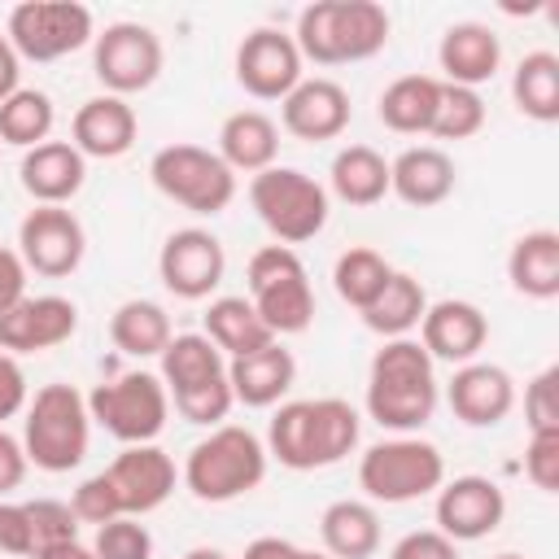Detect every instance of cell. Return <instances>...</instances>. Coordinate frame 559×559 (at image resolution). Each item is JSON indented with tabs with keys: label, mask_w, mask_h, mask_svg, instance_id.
Masks as SVG:
<instances>
[{
	"label": "cell",
	"mask_w": 559,
	"mask_h": 559,
	"mask_svg": "<svg viewBox=\"0 0 559 559\" xmlns=\"http://www.w3.org/2000/svg\"><path fill=\"white\" fill-rule=\"evenodd\" d=\"M437 402H441V384L428 349L415 336L384 341L367 367V415L380 428L406 437L432 419Z\"/></svg>",
	"instance_id": "1"
},
{
	"label": "cell",
	"mask_w": 559,
	"mask_h": 559,
	"mask_svg": "<svg viewBox=\"0 0 559 559\" xmlns=\"http://www.w3.org/2000/svg\"><path fill=\"white\" fill-rule=\"evenodd\" d=\"M389 13L376 0H314L297 13L293 44L301 61L314 66H349L367 61L389 44Z\"/></svg>",
	"instance_id": "2"
},
{
	"label": "cell",
	"mask_w": 559,
	"mask_h": 559,
	"mask_svg": "<svg viewBox=\"0 0 559 559\" xmlns=\"http://www.w3.org/2000/svg\"><path fill=\"white\" fill-rule=\"evenodd\" d=\"M162 358V384L170 406L201 428H218L227 419V411L236 406L231 384H227V358L214 349V341L205 332H179L166 341Z\"/></svg>",
	"instance_id": "3"
},
{
	"label": "cell",
	"mask_w": 559,
	"mask_h": 559,
	"mask_svg": "<svg viewBox=\"0 0 559 559\" xmlns=\"http://www.w3.org/2000/svg\"><path fill=\"white\" fill-rule=\"evenodd\" d=\"M266 445L240 424H218L183 459V485L197 502H231L262 485Z\"/></svg>",
	"instance_id": "4"
},
{
	"label": "cell",
	"mask_w": 559,
	"mask_h": 559,
	"mask_svg": "<svg viewBox=\"0 0 559 559\" xmlns=\"http://www.w3.org/2000/svg\"><path fill=\"white\" fill-rule=\"evenodd\" d=\"M87 441H92V415H87V397L74 384H44L31 402H26V419H22V450L26 463H35L39 472H74L87 459Z\"/></svg>",
	"instance_id": "5"
},
{
	"label": "cell",
	"mask_w": 559,
	"mask_h": 559,
	"mask_svg": "<svg viewBox=\"0 0 559 559\" xmlns=\"http://www.w3.org/2000/svg\"><path fill=\"white\" fill-rule=\"evenodd\" d=\"M249 205L275 245H306L328 227V188L297 166H266L249 179Z\"/></svg>",
	"instance_id": "6"
},
{
	"label": "cell",
	"mask_w": 559,
	"mask_h": 559,
	"mask_svg": "<svg viewBox=\"0 0 559 559\" xmlns=\"http://www.w3.org/2000/svg\"><path fill=\"white\" fill-rule=\"evenodd\" d=\"M249 284V306L258 310V319L271 328V336H297L310 328L314 319V288L306 275V262L297 258V249L288 245H262L249 258L245 271Z\"/></svg>",
	"instance_id": "7"
},
{
	"label": "cell",
	"mask_w": 559,
	"mask_h": 559,
	"mask_svg": "<svg viewBox=\"0 0 559 559\" xmlns=\"http://www.w3.org/2000/svg\"><path fill=\"white\" fill-rule=\"evenodd\" d=\"M445 480V459L432 441L406 432V437H384L362 450L358 459V489L371 502H415L437 493Z\"/></svg>",
	"instance_id": "8"
},
{
	"label": "cell",
	"mask_w": 559,
	"mask_h": 559,
	"mask_svg": "<svg viewBox=\"0 0 559 559\" xmlns=\"http://www.w3.org/2000/svg\"><path fill=\"white\" fill-rule=\"evenodd\" d=\"M148 179L153 188L183 205L188 214H223L236 197V175L227 170V162L214 148L201 144H166L153 153L148 162Z\"/></svg>",
	"instance_id": "9"
},
{
	"label": "cell",
	"mask_w": 559,
	"mask_h": 559,
	"mask_svg": "<svg viewBox=\"0 0 559 559\" xmlns=\"http://www.w3.org/2000/svg\"><path fill=\"white\" fill-rule=\"evenodd\" d=\"M87 415L122 445H148L166 428L170 397L162 376L153 371H122L114 380H100L87 393Z\"/></svg>",
	"instance_id": "10"
},
{
	"label": "cell",
	"mask_w": 559,
	"mask_h": 559,
	"mask_svg": "<svg viewBox=\"0 0 559 559\" xmlns=\"http://www.w3.org/2000/svg\"><path fill=\"white\" fill-rule=\"evenodd\" d=\"M4 39L13 44V52L22 61H61L70 52H79L83 44L96 39L92 26V9L74 4V0H26L9 9V26Z\"/></svg>",
	"instance_id": "11"
},
{
	"label": "cell",
	"mask_w": 559,
	"mask_h": 559,
	"mask_svg": "<svg viewBox=\"0 0 559 559\" xmlns=\"http://www.w3.org/2000/svg\"><path fill=\"white\" fill-rule=\"evenodd\" d=\"M162 61H166L162 39L144 22H109L92 39V70H96L100 87L122 100L135 92H148L162 74Z\"/></svg>",
	"instance_id": "12"
},
{
	"label": "cell",
	"mask_w": 559,
	"mask_h": 559,
	"mask_svg": "<svg viewBox=\"0 0 559 559\" xmlns=\"http://www.w3.org/2000/svg\"><path fill=\"white\" fill-rule=\"evenodd\" d=\"M17 253H22L26 271H35L44 280H66L79 271V262L87 253L83 223L66 205H35L17 223Z\"/></svg>",
	"instance_id": "13"
},
{
	"label": "cell",
	"mask_w": 559,
	"mask_h": 559,
	"mask_svg": "<svg viewBox=\"0 0 559 559\" xmlns=\"http://www.w3.org/2000/svg\"><path fill=\"white\" fill-rule=\"evenodd\" d=\"M157 275L179 301H205L227 275V253L214 231L179 227L166 236V245L157 253Z\"/></svg>",
	"instance_id": "14"
},
{
	"label": "cell",
	"mask_w": 559,
	"mask_h": 559,
	"mask_svg": "<svg viewBox=\"0 0 559 559\" xmlns=\"http://www.w3.org/2000/svg\"><path fill=\"white\" fill-rule=\"evenodd\" d=\"M301 52L293 44L288 31L275 26H258L240 39L236 48V83L253 96V100H284L306 74H301Z\"/></svg>",
	"instance_id": "15"
},
{
	"label": "cell",
	"mask_w": 559,
	"mask_h": 559,
	"mask_svg": "<svg viewBox=\"0 0 559 559\" xmlns=\"http://www.w3.org/2000/svg\"><path fill=\"white\" fill-rule=\"evenodd\" d=\"M432 515H437V533H445L454 546L480 542L502 524L507 493L489 476H454V480H441Z\"/></svg>",
	"instance_id": "16"
},
{
	"label": "cell",
	"mask_w": 559,
	"mask_h": 559,
	"mask_svg": "<svg viewBox=\"0 0 559 559\" xmlns=\"http://www.w3.org/2000/svg\"><path fill=\"white\" fill-rule=\"evenodd\" d=\"M79 332V306L61 293L22 297L17 306L0 310V349L4 354H44L66 345Z\"/></svg>",
	"instance_id": "17"
},
{
	"label": "cell",
	"mask_w": 559,
	"mask_h": 559,
	"mask_svg": "<svg viewBox=\"0 0 559 559\" xmlns=\"http://www.w3.org/2000/svg\"><path fill=\"white\" fill-rule=\"evenodd\" d=\"M105 480L118 498V511L140 520L175 493L179 472H175V459L148 441V445H122V454H114V463L105 467Z\"/></svg>",
	"instance_id": "18"
},
{
	"label": "cell",
	"mask_w": 559,
	"mask_h": 559,
	"mask_svg": "<svg viewBox=\"0 0 559 559\" xmlns=\"http://www.w3.org/2000/svg\"><path fill=\"white\" fill-rule=\"evenodd\" d=\"M489 341V319L476 301L463 297H445V301H428L424 319H419V345L428 349L432 362H472Z\"/></svg>",
	"instance_id": "19"
},
{
	"label": "cell",
	"mask_w": 559,
	"mask_h": 559,
	"mask_svg": "<svg viewBox=\"0 0 559 559\" xmlns=\"http://www.w3.org/2000/svg\"><path fill=\"white\" fill-rule=\"evenodd\" d=\"M445 402H450V411H454L459 424H467V428H493L515 406V380H511L507 367L472 358V362L454 367V376L445 384Z\"/></svg>",
	"instance_id": "20"
},
{
	"label": "cell",
	"mask_w": 559,
	"mask_h": 559,
	"mask_svg": "<svg viewBox=\"0 0 559 559\" xmlns=\"http://www.w3.org/2000/svg\"><path fill=\"white\" fill-rule=\"evenodd\" d=\"M280 122L293 140H336L349 127V92L336 79H301L280 100Z\"/></svg>",
	"instance_id": "21"
},
{
	"label": "cell",
	"mask_w": 559,
	"mask_h": 559,
	"mask_svg": "<svg viewBox=\"0 0 559 559\" xmlns=\"http://www.w3.org/2000/svg\"><path fill=\"white\" fill-rule=\"evenodd\" d=\"M17 179L35 205H66L87 183V157L70 140H44L22 153Z\"/></svg>",
	"instance_id": "22"
},
{
	"label": "cell",
	"mask_w": 559,
	"mask_h": 559,
	"mask_svg": "<svg viewBox=\"0 0 559 559\" xmlns=\"http://www.w3.org/2000/svg\"><path fill=\"white\" fill-rule=\"evenodd\" d=\"M135 109L122 100V96H92L79 105L74 122H70V144L83 153V157H100V162H114L122 157L131 144H135Z\"/></svg>",
	"instance_id": "23"
},
{
	"label": "cell",
	"mask_w": 559,
	"mask_h": 559,
	"mask_svg": "<svg viewBox=\"0 0 559 559\" xmlns=\"http://www.w3.org/2000/svg\"><path fill=\"white\" fill-rule=\"evenodd\" d=\"M437 66L445 70V83L454 87H480L498 74L502 66V44L485 22H454L445 26L441 44H437Z\"/></svg>",
	"instance_id": "24"
},
{
	"label": "cell",
	"mask_w": 559,
	"mask_h": 559,
	"mask_svg": "<svg viewBox=\"0 0 559 559\" xmlns=\"http://www.w3.org/2000/svg\"><path fill=\"white\" fill-rule=\"evenodd\" d=\"M297 380V358L293 349H284L280 341L245 354V358H231L227 362V384H231V397L240 406H253V411H266V406H280V397L293 389Z\"/></svg>",
	"instance_id": "25"
},
{
	"label": "cell",
	"mask_w": 559,
	"mask_h": 559,
	"mask_svg": "<svg viewBox=\"0 0 559 559\" xmlns=\"http://www.w3.org/2000/svg\"><path fill=\"white\" fill-rule=\"evenodd\" d=\"M389 192L415 210H432L454 192V162L437 144L402 148L389 162Z\"/></svg>",
	"instance_id": "26"
},
{
	"label": "cell",
	"mask_w": 559,
	"mask_h": 559,
	"mask_svg": "<svg viewBox=\"0 0 559 559\" xmlns=\"http://www.w3.org/2000/svg\"><path fill=\"white\" fill-rule=\"evenodd\" d=\"M231 175H258L275 166L280 153V127L262 109H236L218 127V148H214Z\"/></svg>",
	"instance_id": "27"
},
{
	"label": "cell",
	"mask_w": 559,
	"mask_h": 559,
	"mask_svg": "<svg viewBox=\"0 0 559 559\" xmlns=\"http://www.w3.org/2000/svg\"><path fill=\"white\" fill-rule=\"evenodd\" d=\"M507 280L528 301H555L559 297V231L550 227L524 231L507 253Z\"/></svg>",
	"instance_id": "28"
},
{
	"label": "cell",
	"mask_w": 559,
	"mask_h": 559,
	"mask_svg": "<svg viewBox=\"0 0 559 559\" xmlns=\"http://www.w3.org/2000/svg\"><path fill=\"white\" fill-rule=\"evenodd\" d=\"M319 537L328 559H371L380 550V515L362 498H336L319 515Z\"/></svg>",
	"instance_id": "29"
},
{
	"label": "cell",
	"mask_w": 559,
	"mask_h": 559,
	"mask_svg": "<svg viewBox=\"0 0 559 559\" xmlns=\"http://www.w3.org/2000/svg\"><path fill=\"white\" fill-rule=\"evenodd\" d=\"M328 188L345 205H380L389 197V162L371 144H345L328 166Z\"/></svg>",
	"instance_id": "30"
},
{
	"label": "cell",
	"mask_w": 559,
	"mask_h": 559,
	"mask_svg": "<svg viewBox=\"0 0 559 559\" xmlns=\"http://www.w3.org/2000/svg\"><path fill=\"white\" fill-rule=\"evenodd\" d=\"M437 100H441V79H432V74H402V79H393L380 92L376 114L397 135H428Z\"/></svg>",
	"instance_id": "31"
},
{
	"label": "cell",
	"mask_w": 559,
	"mask_h": 559,
	"mask_svg": "<svg viewBox=\"0 0 559 559\" xmlns=\"http://www.w3.org/2000/svg\"><path fill=\"white\" fill-rule=\"evenodd\" d=\"M205 336L214 341V349L231 362V358H245L262 345H271V328L258 319V310L249 306V297H214L205 306Z\"/></svg>",
	"instance_id": "32"
},
{
	"label": "cell",
	"mask_w": 559,
	"mask_h": 559,
	"mask_svg": "<svg viewBox=\"0 0 559 559\" xmlns=\"http://www.w3.org/2000/svg\"><path fill=\"white\" fill-rule=\"evenodd\" d=\"M424 310H428L424 284L415 275H406V271H393L384 293L362 310V323H367V332H376L384 341H397V336H411L419 328Z\"/></svg>",
	"instance_id": "33"
},
{
	"label": "cell",
	"mask_w": 559,
	"mask_h": 559,
	"mask_svg": "<svg viewBox=\"0 0 559 559\" xmlns=\"http://www.w3.org/2000/svg\"><path fill=\"white\" fill-rule=\"evenodd\" d=\"M170 336V314L148 297H131L109 314V341L127 358H157Z\"/></svg>",
	"instance_id": "34"
},
{
	"label": "cell",
	"mask_w": 559,
	"mask_h": 559,
	"mask_svg": "<svg viewBox=\"0 0 559 559\" xmlns=\"http://www.w3.org/2000/svg\"><path fill=\"white\" fill-rule=\"evenodd\" d=\"M511 100L524 118L555 122L559 118V57L546 48L524 52L515 61V74H511Z\"/></svg>",
	"instance_id": "35"
},
{
	"label": "cell",
	"mask_w": 559,
	"mask_h": 559,
	"mask_svg": "<svg viewBox=\"0 0 559 559\" xmlns=\"http://www.w3.org/2000/svg\"><path fill=\"white\" fill-rule=\"evenodd\" d=\"M52 122H57V109H52V96L39 92V87H17L4 105H0V144H13V148H35L52 135Z\"/></svg>",
	"instance_id": "36"
},
{
	"label": "cell",
	"mask_w": 559,
	"mask_h": 559,
	"mask_svg": "<svg viewBox=\"0 0 559 559\" xmlns=\"http://www.w3.org/2000/svg\"><path fill=\"white\" fill-rule=\"evenodd\" d=\"M389 275H393V266L384 262V253H376V249H367V245L345 249V253L336 258V266H332L336 297H341L345 306H354L358 314H362V310L384 293Z\"/></svg>",
	"instance_id": "37"
},
{
	"label": "cell",
	"mask_w": 559,
	"mask_h": 559,
	"mask_svg": "<svg viewBox=\"0 0 559 559\" xmlns=\"http://www.w3.org/2000/svg\"><path fill=\"white\" fill-rule=\"evenodd\" d=\"M314 467H332L358 445V411L345 397H314Z\"/></svg>",
	"instance_id": "38"
},
{
	"label": "cell",
	"mask_w": 559,
	"mask_h": 559,
	"mask_svg": "<svg viewBox=\"0 0 559 559\" xmlns=\"http://www.w3.org/2000/svg\"><path fill=\"white\" fill-rule=\"evenodd\" d=\"M480 127H485V100H480V92L441 83V100H437V114H432L428 135H437V140H472Z\"/></svg>",
	"instance_id": "39"
},
{
	"label": "cell",
	"mask_w": 559,
	"mask_h": 559,
	"mask_svg": "<svg viewBox=\"0 0 559 559\" xmlns=\"http://www.w3.org/2000/svg\"><path fill=\"white\" fill-rule=\"evenodd\" d=\"M92 555L96 559H153V533L135 515H118L96 528Z\"/></svg>",
	"instance_id": "40"
},
{
	"label": "cell",
	"mask_w": 559,
	"mask_h": 559,
	"mask_svg": "<svg viewBox=\"0 0 559 559\" xmlns=\"http://www.w3.org/2000/svg\"><path fill=\"white\" fill-rule=\"evenodd\" d=\"M26 515H31V533H35V555L48 546H61V542H79V515L70 502L35 498V502H26Z\"/></svg>",
	"instance_id": "41"
},
{
	"label": "cell",
	"mask_w": 559,
	"mask_h": 559,
	"mask_svg": "<svg viewBox=\"0 0 559 559\" xmlns=\"http://www.w3.org/2000/svg\"><path fill=\"white\" fill-rule=\"evenodd\" d=\"M524 419H528V432L559 428V367H542L524 384Z\"/></svg>",
	"instance_id": "42"
},
{
	"label": "cell",
	"mask_w": 559,
	"mask_h": 559,
	"mask_svg": "<svg viewBox=\"0 0 559 559\" xmlns=\"http://www.w3.org/2000/svg\"><path fill=\"white\" fill-rule=\"evenodd\" d=\"M524 476L542 493H559V428L550 432H528L524 445Z\"/></svg>",
	"instance_id": "43"
},
{
	"label": "cell",
	"mask_w": 559,
	"mask_h": 559,
	"mask_svg": "<svg viewBox=\"0 0 559 559\" xmlns=\"http://www.w3.org/2000/svg\"><path fill=\"white\" fill-rule=\"evenodd\" d=\"M70 507H74V515H79V524H109V520H118L122 511H118V498H114V489H109V480H105V472H96V476H87L79 489H74V498H70Z\"/></svg>",
	"instance_id": "44"
},
{
	"label": "cell",
	"mask_w": 559,
	"mask_h": 559,
	"mask_svg": "<svg viewBox=\"0 0 559 559\" xmlns=\"http://www.w3.org/2000/svg\"><path fill=\"white\" fill-rule=\"evenodd\" d=\"M0 555L35 559V533H31L26 502H9V498H0Z\"/></svg>",
	"instance_id": "45"
},
{
	"label": "cell",
	"mask_w": 559,
	"mask_h": 559,
	"mask_svg": "<svg viewBox=\"0 0 559 559\" xmlns=\"http://www.w3.org/2000/svg\"><path fill=\"white\" fill-rule=\"evenodd\" d=\"M389 559H459V546L437 528H415L393 542Z\"/></svg>",
	"instance_id": "46"
},
{
	"label": "cell",
	"mask_w": 559,
	"mask_h": 559,
	"mask_svg": "<svg viewBox=\"0 0 559 559\" xmlns=\"http://www.w3.org/2000/svg\"><path fill=\"white\" fill-rule=\"evenodd\" d=\"M26 402H31V397H26V376H22L17 358L0 349V428H4V419L22 415Z\"/></svg>",
	"instance_id": "47"
},
{
	"label": "cell",
	"mask_w": 559,
	"mask_h": 559,
	"mask_svg": "<svg viewBox=\"0 0 559 559\" xmlns=\"http://www.w3.org/2000/svg\"><path fill=\"white\" fill-rule=\"evenodd\" d=\"M26 262H22V253L17 249H9V245H0V310H9V306H17L22 297H26Z\"/></svg>",
	"instance_id": "48"
},
{
	"label": "cell",
	"mask_w": 559,
	"mask_h": 559,
	"mask_svg": "<svg viewBox=\"0 0 559 559\" xmlns=\"http://www.w3.org/2000/svg\"><path fill=\"white\" fill-rule=\"evenodd\" d=\"M26 450H22V437H13V432H4L0 428V498L4 493H13L22 480H26Z\"/></svg>",
	"instance_id": "49"
},
{
	"label": "cell",
	"mask_w": 559,
	"mask_h": 559,
	"mask_svg": "<svg viewBox=\"0 0 559 559\" xmlns=\"http://www.w3.org/2000/svg\"><path fill=\"white\" fill-rule=\"evenodd\" d=\"M17 79H22V57H17V52H13V44L0 35V105L22 87Z\"/></svg>",
	"instance_id": "50"
},
{
	"label": "cell",
	"mask_w": 559,
	"mask_h": 559,
	"mask_svg": "<svg viewBox=\"0 0 559 559\" xmlns=\"http://www.w3.org/2000/svg\"><path fill=\"white\" fill-rule=\"evenodd\" d=\"M35 559H96V555H92V546H83V542H61V546L39 550Z\"/></svg>",
	"instance_id": "51"
},
{
	"label": "cell",
	"mask_w": 559,
	"mask_h": 559,
	"mask_svg": "<svg viewBox=\"0 0 559 559\" xmlns=\"http://www.w3.org/2000/svg\"><path fill=\"white\" fill-rule=\"evenodd\" d=\"M284 559H328L323 550H306V546H297V542H288V550H284Z\"/></svg>",
	"instance_id": "52"
},
{
	"label": "cell",
	"mask_w": 559,
	"mask_h": 559,
	"mask_svg": "<svg viewBox=\"0 0 559 559\" xmlns=\"http://www.w3.org/2000/svg\"><path fill=\"white\" fill-rule=\"evenodd\" d=\"M183 559H227V555H223L218 546H192V550H188Z\"/></svg>",
	"instance_id": "53"
},
{
	"label": "cell",
	"mask_w": 559,
	"mask_h": 559,
	"mask_svg": "<svg viewBox=\"0 0 559 559\" xmlns=\"http://www.w3.org/2000/svg\"><path fill=\"white\" fill-rule=\"evenodd\" d=\"M493 559H524V555H515V550H507V555H493Z\"/></svg>",
	"instance_id": "54"
}]
</instances>
